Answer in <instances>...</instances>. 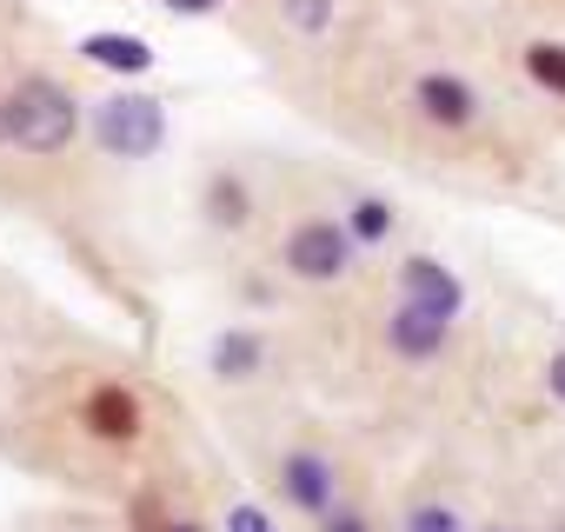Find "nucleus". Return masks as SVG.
<instances>
[{"instance_id":"nucleus-1","label":"nucleus","mask_w":565,"mask_h":532,"mask_svg":"<svg viewBox=\"0 0 565 532\" xmlns=\"http://www.w3.org/2000/svg\"><path fill=\"white\" fill-rule=\"evenodd\" d=\"M0 107H8V147L21 153H67L74 134H81V100L54 81V74H28L14 81V94H0Z\"/></svg>"},{"instance_id":"nucleus-2","label":"nucleus","mask_w":565,"mask_h":532,"mask_svg":"<svg viewBox=\"0 0 565 532\" xmlns=\"http://www.w3.org/2000/svg\"><path fill=\"white\" fill-rule=\"evenodd\" d=\"M167 140V107L153 94H107L94 100V147L107 160H147Z\"/></svg>"},{"instance_id":"nucleus-3","label":"nucleus","mask_w":565,"mask_h":532,"mask_svg":"<svg viewBox=\"0 0 565 532\" xmlns=\"http://www.w3.org/2000/svg\"><path fill=\"white\" fill-rule=\"evenodd\" d=\"M353 233L340 226V220H300V226H287V240H279V266H287L294 280H307V287H333V280H347L353 274Z\"/></svg>"},{"instance_id":"nucleus-4","label":"nucleus","mask_w":565,"mask_h":532,"mask_svg":"<svg viewBox=\"0 0 565 532\" xmlns=\"http://www.w3.org/2000/svg\"><path fill=\"white\" fill-rule=\"evenodd\" d=\"M279 499H287L300 519H327L333 506H340V466L327 459V453H313V446H294L287 459H279Z\"/></svg>"},{"instance_id":"nucleus-5","label":"nucleus","mask_w":565,"mask_h":532,"mask_svg":"<svg viewBox=\"0 0 565 532\" xmlns=\"http://www.w3.org/2000/svg\"><path fill=\"white\" fill-rule=\"evenodd\" d=\"M393 280H399V300H406V307H426V313H439V320H459V313H466L459 274H452L446 259H433V253H406Z\"/></svg>"},{"instance_id":"nucleus-6","label":"nucleus","mask_w":565,"mask_h":532,"mask_svg":"<svg viewBox=\"0 0 565 532\" xmlns=\"http://www.w3.org/2000/svg\"><path fill=\"white\" fill-rule=\"evenodd\" d=\"M413 114L439 134H466V127H479V94L459 74H419L413 81Z\"/></svg>"},{"instance_id":"nucleus-7","label":"nucleus","mask_w":565,"mask_h":532,"mask_svg":"<svg viewBox=\"0 0 565 532\" xmlns=\"http://www.w3.org/2000/svg\"><path fill=\"white\" fill-rule=\"evenodd\" d=\"M386 347H393V360H406V366H426V360H439L446 347H452V320H439V313H426V307H393V320H386Z\"/></svg>"},{"instance_id":"nucleus-8","label":"nucleus","mask_w":565,"mask_h":532,"mask_svg":"<svg viewBox=\"0 0 565 532\" xmlns=\"http://www.w3.org/2000/svg\"><path fill=\"white\" fill-rule=\"evenodd\" d=\"M81 419H87V433L107 439V446H127V439H140V426H147V413H140V400H134L127 386H94L87 406H81Z\"/></svg>"},{"instance_id":"nucleus-9","label":"nucleus","mask_w":565,"mask_h":532,"mask_svg":"<svg viewBox=\"0 0 565 532\" xmlns=\"http://www.w3.org/2000/svg\"><path fill=\"white\" fill-rule=\"evenodd\" d=\"M206 366H213L220 386H239V380H253V373L266 366V340H259L253 327H226V333L206 347Z\"/></svg>"},{"instance_id":"nucleus-10","label":"nucleus","mask_w":565,"mask_h":532,"mask_svg":"<svg viewBox=\"0 0 565 532\" xmlns=\"http://www.w3.org/2000/svg\"><path fill=\"white\" fill-rule=\"evenodd\" d=\"M200 213H206V226L239 233V226L253 220V187H246L239 173H213V180L200 187Z\"/></svg>"},{"instance_id":"nucleus-11","label":"nucleus","mask_w":565,"mask_h":532,"mask_svg":"<svg viewBox=\"0 0 565 532\" xmlns=\"http://www.w3.org/2000/svg\"><path fill=\"white\" fill-rule=\"evenodd\" d=\"M81 54H87L94 67H107V74H127V81L153 67V47H147V41H134V34H87V41H81Z\"/></svg>"},{"instance_id":"nucleus-12","label":"nucleus","mask_w":565,"mask_h":532,"mask_svg":"<svg viewBox=\"0 0 565 532\" xmlns=\"http://www.w3.org/2000/svg\"><path fill=\"white\" fill-rule=\"evenodd\" d=\"M347 233H353V246L366 253V246H386L393 240V226H399V213H393V200H380V193H360L353 206H347V220H340Z\"/></svg>"},{"instance_id":"nucleus-13","label":"nucleus","mask_w":565,"mask_h":532,"mask_svg":"<svg viewBox=\"0 0 565 532\" xmlns=\"http://www.w3.org/2000/svg\"><path fill=\"white\" fill-rule=\"evenodd\" d=\"M399 532H472V525H466V512L452 499H413L406 519H399Z\"/></svg>"},{"instance_id":"nucleus-14","label":"nucleus","mask_w":565,"mask_h":532,"mask_svg":"<svg viewBox=\"0 0 565 532\" xmlns=\"http://www.w3.org/2000/svg\"><path fill=\"white\" fill-rule=\"evenodd\" d=\"M525 74H532V87H545L552 100H565V47L558 41H532L525 47Z\"/></svg>"},{"instance_id":"nucleus-15","label":"nucleus","mask_w":565,"mask_h":532,"mask_svg":"<svg viewBox=\"0 0 565 532\" xmlns=\"http://www.w3.org/2000/svg\"><path fill=\"white\" fill-rule=\"evenodd\" d=\"M333 8H340V0H279V21H287L294 34H327Z\"/></svg>"},{"instance_id":"nucleus-16","label":"nucleus","mask_w":565,"mask_h":532,"mask_svg":"<svg viewBox=\"0 0 565 532\" xmlns=\"http://www.w3.org/2000/svg\"><path fill=\"white\" fill-rule=\"evenodd\" d=\"M320 532H380V525H373L366 506H333V512L320 519Z\"/></svg>"},{"instance_id":"nucleus-17","label":"nucleus","mask_w":565,"mask_h":532,"mask_svg":"<svg viewBox=\"0 0 565 532\" xmlns=\"http://www.w3.org/2000/svg\"><path fill=\"white\" fill-rule=\"evenodd\" d=\"M226 532H273V519H266L259 506H246V499H239V506L226 512Z\"/></svg>"},{"instance_id":"nucleus-18","label":"nucleus","mask_w":565,"mask_h":532,"mask_svg":"<svg viewBox=\"0 0 565 532\" xmlns=\"http://www.w3.org/2000/svg\"><path fill=\"white\" fill-rule=\"evenodd\" d=\"M545 393H552V400L565 406V347H558V353L545 360Z\"/></svg>"},{"instance_id":"nucleus-19","label":"nucleus","mask_w":565,"mask_h":532,"mask_svg":"<svg viewBox=\"0 0 565 532\" xmlns=\"http://www.w3.org/2000/svg\"><path fill=\"white\" fill-rule=\"evenodd\" d=\"M220 0H167V14H213Z\"/></svg>"},{"instance_id":"nucleus-20","label":"nucleus","mask_w":565,"mask_h":532,"mask_svg":"<svg viewBox=\"0 0 565 532\" xmlns=\"http://www.w3.org/2000/svg\"><path fill=\"white\" fill-rule=\"evenodd\" d=\"M160 532H206V525H200V519H167Z\"/></svg>"},{"instance_id":"nucleus-21","label":"nucleus","mask_w":565,"mask_h":532,"mask_svg":"<svg viewBox=\"0 0 565 532\" xmlns=\"http://www.w3.org/2000/svg\"><path fill=\"white\" fill-rule=\"evenodd\" d=\"M479 532H525V525H505V519H499V525H479Z\"/></svg>"},{"instance_id":"nucleus-22","label":"nucleus","mask_w":565,"mask_h":532,"mask_svg":"<svg viewBox=\"0 0 565 532\" xmlns=\"http://www.w3.org/2000/svg\"><path fill=\"white\" fill-rule=\"evenodd\" d=\"M0 140H8V107H0Z\"/></svg>"},{"instance_id":"nucleus-23","label":"nucleus","mask_w":565,"mask_h":532,"mask_svg":"<svg viewBox=\"0 0 565 532\" xmlns=\"http://www.w3.org/2000/svg\"><path fill=\"white\" fill-rule=\"evenodd\" d=\"M552 532H565V525H552Z\"/></svg>"}]
</instances>
